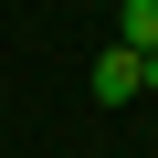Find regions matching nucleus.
<instances>
[{"instance_id": "obj_1", "label": "nucleus", "mask_w": 158, "mask_h": 158, "mask_svg": "<svg viewBox=\"0 0 158 158\" xmlns=\"http://www.w3.org/2000/svg\"><path fill=\"white\" fill-rule=\"evenodd\" d=\"M85 85H95V106H127V95H137V53H106Z\"/></svg>"}, {"instance_id": "obj_2", "label": "nucleus", "mask_w": 158, "mask_h": 158, "mask_svg": "<svg viewBox=\"0 0 158 158\" xmlns=\"http://www.w3.org/2000/svg\"><path fill=\"white\" fill-rule=\"evenodd\" d=\"M116 53H158V0H127L116 11Z\"/></svg>"}, {"instance_id": "obj_3", "label": "nucleus", "mask_w": 158, "mask_h": 158, "mask_svg": "<svg viewBox=\"0 0 158 158\" xmlns=\"http://www.w3.org/2000/svg\"><path fill=\"white\" fill-rule=\"evenodd\" d=\"M137 95H158V53H137Z\"/></svg>"}]
</instances>
